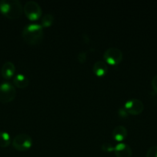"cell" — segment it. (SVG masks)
Wrapping results in <instances>:
<instances>
[{
	"instance_id": "8",
	"label": "cell",
	"mask_w": 157,
	"mask_h": 157,
	"mask_svg": "<svg viewBox=\"0 0 157 157\" xmlns=\"http://www.w3.org/2000/svg\"><path fill=\"white\" fill-rule=\"evenodd\" d=\"M114 152L116 157H132V155L131 147L124 143H119L115 145Z\"/></svg>"
},
{
	"instance_id": "4",
	"label": "cell",
	"mask_w": 157,
	"mask_h": 157,
	"mask_svg": "<svg viewBox=\"0 0 157 157\" xmlns=\"http://www.w3.org/2000/svg\"><path fill=\"white\" fill-rule=\"evenodd\" d=\"M32 145V137L26 133H19L16 135L12 140V146L18 151H26L31 148Z\"/></svg>"
},
{
	"instance_id": "7",
	"label": "cell",
	"mask_w": 157,
	"mask_h": 157,
	"mask_svg": "<svg viewBox=\"0 0 157 157\" xmlns=\"http://www.w3.org/2000/svg\"><path fill=\"white\" fill-rule=\"evenodd\" d=\"M124 108L129 114L139 115L143 113L144 110V104L141 100L132 98L126 101L124 105Z\"/></svg>"
},
{
	"instance_id": "6",
	"label": "cell",
	"mask_w": 157,
	"mask_h": 157,
	"mask_svg": "<svg viewBox=\"0 0 157 157\" xmlns=\"http://www.w3.org/2000/svg\"><path fill=\"white\" fill-rule=\"evenodd\" d=\"M103 58L107 64L110 65H117L123 60V52L117 48H109L105 51Z\"/></svg>"
},
{
	"instance_id": "18",
	"label": "cell",
	"mask_w": 157,
	"mask_h": 157,
	"mask_svg": "<svg viewBox=\"0 0 157 157\" xmlns=\"http://www.w3.org/2000/svg\"><path fill=\"white\" fill-rule=\"evenodd\" d=\"M152 87L153 90L157 93V75H155L153 77L152 80Z\"/></svg>"
},
{
	"instance_id": "11",
	"label": "cell",
	"mask_w": 157,
	"mask_h": 157,
	"mask_svg": "<svg viewBox=\"0 0 157 157\" xmlns=\"http://www.w3.org/2000/svg\"><path fill=\"white\" fill-rule=\"evenodd\" d=\"M109 71L107 64L103 61H95L93 65V72L97 77H103L107 74Z\"/></svg>"
},
{
	"instance_id": "2",
	"label": "cell",
	"mask_w": 157,
	"mask_h": 157,
	"mask_svg": "<svg viewBox=\"0 0 157 157\" xmlns=\"http://www.w3.org/2000/svg\"><path fill=\"white\" fill-rule=\"evenodd\" d=\"M0 12L10 19H16L22 15L23 7L18 0H1Z\"/></svg>"
},
{
	"instance_id": "5",
	"label": "cell",
	"mask_w": 157,
	"mask_h": 157,
	"mask_svg": "<svg viewBox=\"0 0 157 157\" xmlns=\"http://www.w3.org/2000/svg\"><path fill=\"white\" fill-rule=\"evenodd\" d=\"M25 15L31 21L38 19L42 15V8L35 1H28L23 7Z\"/></svg>"
},
{
	"instance_id": "12",
	"label": "cell",
	"mask_w": 157,
	"mask_h": 157,
	"mask_svg": "<svg viewBox=\"0 0 157 157\" xmlns=\"http://www.w3.org/2000/svg\"><path fill=\"white\" fill-rule=\"evenodd\" d=\"M13 84L18 88H25L29 84V79L22 74H17L13 78Z\"/></svg>"
},
{
	"instance_id": "3",
	"label": "cell",
	"mask_w": 157,
	"mask_h": 157,
	"mask_svg": "<svg viewBox=\"0 0 157 157\" xmlns=\"http://www.w3.org/2000/svg\"><path fill=\"white\" fill-rule=\"evenodd\" d=\"M16 97L15 87L9 82H3L0 84V102L7 104L13 101Z\"/></svg>"
},
{
	"instance_id": "15",
	"label": "cell",
	"mask_w": 157,
	"mask_h": 157,
	"mask_svg": "<svg viewBox=\"0 0 157 157\" xmlns=\"http://www.w3.org/2000/svg\"><path fill=\"white\" fill-rule=\"evenodd\" d=\"M146 157H157V145L149 147Z\"/></svg>"
},
{
	"instance_id": "10",
	"label": "cell",
	"mask_w": 157,
	"mask_h": 157,
	"mask_svg": "<svg viewBox=\"0 0 157 157\" xmlns=\"http://www.w3.org/2000/svg\"><path fill=\"white\" fill-rule=\"evenodd\" d=\"M15 72V66L12 61H6L3 64L1 69V74L5 79H10Z\"/></svg>"
},
{
	"instance_id": "1",
	"label": "cell",
	"mask_w": 157,
	"mask_h": 157,
	"mask_svg": "<svg viewBox=\"0 0 157 157\" xmlns=\"http://www.w3.org/2000/svg\"><path fill=\"white\" fill-rule=\"evenodd\" d=\"M22 36L27 44L31 45L39 44L44 37L43 27L42 25L35 23L27 25L23 29Z\"/></svg>"
},
{
	"instance_id": "13",
	"label": "cell",
	"mask_w": 157,
	"mask_h": 157,
	"mask_svg": "<svg viewBox=\"0 0 157 157\" xmlns=\"http://www.w3.org/2000/svg\"><path fill=\"white\" fill-rule=\"evenodd\" d=\"M11 144V137L7 132L0 131V147H7Z\"/></svg>"
},
{
	"instance_id": "17",
	"label": "cell",
	"mask_w": 157,
	"mask_h": 157,
	"mask_svg": "<svg viewBox=\"0 0 157 157\" xmlns=\"http://www.w3.org/2000/svg\"><path fill=\"white\" fill-rule=\"evenodd\" d=\"M86 58H87V53L86 52H81L78 54V56H77V58H78V62L81 63V64H83L86 61Z\"/></svg>"
},
{
	"instance_id": "9",
	"label": "cell",
	"mask_w": 157,
	"mask_h": 157,
	"mask_svg": "<svg viewBox=\"0 0 157 157\" xmlns=\"http://www.w3.org/2000/svg\"><path fill=\"white\" fill-rule=\"evenodd\" d=\"M128 136L127 129L124 126H116L112 130V137L117 142L122 143Z\"/></svg>"
},
{
	"instance_id": "19",
	"label": "cell",
	"mask_w": 157,
	"mask_h": 157,
	"mask_svg": "<svg viewBox=\"0 0 157 157\" xmlns=\"http://www.w3.org/2000/svg\"><path fill=\"white\" fill-rule=\"evenodd\" d=\"M119 115L121 117H127L128 113L127 111L125 110L124 107H123V108H120L119 110Z\"/></svg>"
},
{
	"instance_id": "16",
	"label": "cell",
	"mask_w": 157,
	"mask_h": 157,
	"mask_svg": "<svg viewBox=\"0 0 157 157\" xmlns=\"http://www.w3.org/2000/svg\"><path fill=\"white\" fill-rule=\"evenodd\" d=\"M114 149H115V147L112 145L110 143L106 142L102 145V150L103 151L106 152V153H110V152L114 151Z\"/></svg>"
},
{
	"instance_id": "14",
	"label": "cell",
	"mask_w": 157,
	"mask_h": 157,
	"mask_svg": "<svg viewBox=\"0 0 157 157\" xmlns=\"http://www.w3.org/2000/svg\"><path fill=\"white\" fill-rule=\"evenodd\" d=\"M53 21H54L53 15H51V14L49 13L46 14V15H43V17L42 18V21H41L42 26L43 28L49 27V26L52 25Z\"/></svg>"
}]
</instances>
